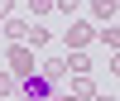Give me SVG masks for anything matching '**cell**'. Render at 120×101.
Instances as JSON below:
<instances>
[{"mask_svg":"<svg viewBox=\"0 0 120 101\" xmlns=\"http://www.w3.org/2000/svg\"><path fill=\"white\" fill-rule=\"evenodd\" d=\"M111 72H115V77H120V53H111Z\"/></svg>","mask_w":120,"mask_h":101,"instance_id":"14","label":"cell"},{"mask_svg":"<svg viewBox=\"0 0 120 101\" xmlns=\"http://www.w3.org/2000/svg\"><path fill=\"white\" fill-rule=\"evenodd\" d=\"M29 24H34V19H15V15H10V19H0V39L24 43V39H29Z\"/></svg>","mask_w":120,"mask_h":101,"instance_id":"4","label":"cell"},{"mask_svg":"<svg viewBox=\"0 0 120 101\" xmlns=\"http://www.w3.org/2000/svg\"><path fill=\"white\" fill-rule=\"evenodd\" d=\"M38 72H43L48 82L58 87V82H63V77H67V58H43V63H38Z\"/></svg>","mask_w":120,"mask_h":101,"instance_id":"5","label":"cell"},{"mask_svg":"<svg viewBox=\"0 0 120 101\" xmlns=\"http://www.w3.org/2000/svg\"><path fill=\"white\" fill-rule=\"evenodd\" d=\"M53 10H63V15H77V10H82V0H53Z\"/></svg>","mask_w":120,"mask_h":101,"instance_id":"12","label":"cell"},{"mask_svg":"<svg viewBox=\"0 0 120 101\" xmlns=\"http://www.w3.org/2000/svg\"><path fill=\"white\" fill-rule=\"evenodd\" d=\"M48 39H53V34H48L43 24H29V39H24V43L29 48H48Z\"/></svg>","mask_w":120,"mask_h":101,"instance_id":"9","label":"cell"},{"mask_svg":"<svg viewBox=\"0 0 120 101\" xmlns=\"http://www.w3.org/2000/svg\"><path fill=\"white\" fill-rule=\"evenodd\" d=\"M34 15H53V0H29V19Z\"/></svg>","mask_w":120,"mask_h":101,"instance_id":"11","label":"cell"},{"mask_svg":"<svg viewBox=\"0 0 120 101\" xmlns=\"http://www.w3.org/2000/svg\"><path fill=\"white\" fill-rule=\"evenodd\" d=\"M67 96L91 101V96H96V82H91V77H67Z\"/></svg>","mask_w":120,"mask_h":101,"instance_id":"6","label":"cell"},{"mask_svg":"<svg viewBox=\"0 0 120 101\" xmlns=\"http://www.w3.org/2000/svg\"><path fill=\"white\" fill-rule=\"evenodd\" d=\"M91 15L96 19H115L120 15V0H91Z\"/></svg>","mask_w":120,"mask_h":101,"instance_id":"7","label":"cell"},{"mask_svg":"<svg viewBox=\"0 0 120 101\" xmlns=\"http://www.w3.org/2000/svg\"><path fill=\"white\" fill-rule=\"evenodd\" d=\"M5 67L19 77V82H24V77H34V72H38V63H34V48H29V43H10V48H5Z\"/></svg>","mask_w":120,"mask_h":101,"instance_id":"1","label":"cell"},{"mask_svg":"<svg viewBox=\"0 0 120 101\" xmlns=\"http://www.w3.org/2000/svg\"><path fill=\"white\" fill-rule=\"evenodd\" d=\"M96 39H101L111 53H120V24H106V29H96Z\"/></svg>","mask_w":120,"mask_h":101,"instance_id":"8","label":"cell"},{"mask_svg":"<svg viewBox=\"0 0 120 101\" xmlns=\"http://www.w3.org/2000/svg\"><path fill=\"white\" fill-rule=\"evenodd\" d=\"M53 101H77V96H67V92H63V96H53Z\"/></svg>","mask_w":120,"mask_h":101,"instance_id":"16","label":"cell"},{"mask_svg":"<svg viewBox=\"0 0 120 101\" xmlns=\"http://www.w3.org/2000/svg\"><path fill=\"white\" fill-rule=\"evenodd\" d=\"M15 15V0H0V19H10Z\"/></svg>","mask_w":120,"mask_h":101,"instance_id":"13","label":"cell"},{"mask_svg":"<svg viewBox=\"0 0 120 101\" xmlns=\"http://www.w3.org/2000/svg\"><path fill=\"white\" fill-rule=\"evenodd\" d=\"M63 43H67V53H86V48L96 43V24H82V19H72V24L63 29Z\"/></svg>","mask_w":120,"mask_h":101,"instance_id":"2","label":"cell"},{"mask_svg":"<svg viewBox=\"0 0 120 101\" xmlns=\"http://www.w3.org/2000/svg\"><path fill=\"white\" fill-rule=\"evenodd\" d=\"M91 101H115V96H101V92H96V96H91Z\"/></svg>","mask_w":120,"mask_h":101,"instance_id":"15","label":"cell"},{"mask_svg":"<svg viewBox=\"0 0 120 101\" xmlns=\"http://www.w3.org/2000/svg\"><path fill=\"white\" fill-rule=\"evenodd\" d=\"M0 96H19V77L10 72V67L0 72Z\"/></svg>","mask_w":120,"mask_h":101,"instance_id":"10","label":"cell"},{"mask_svg":"<svg viewBox=\"0 0 120 101\" xmlns=\"http://www.w3.org/2000/svg\"><path fill=\"white\" fill-rule=\"evenodd\" d=\"M19 96H24V101H53V82H48L43 72H34V77L19 82Z\"/></svg>","mask_w":120,"mask_h":101,"instance_id":"3","label":"cell"}]
</instances>
